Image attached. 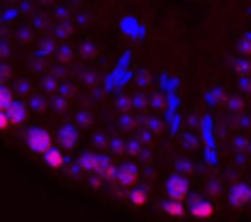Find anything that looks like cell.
Returning a JSON list of instances; mask_svg holds the SVG:
<instances>
[{"instance_id":"1","label":"cell","mask_w":251,"mask_h":222,"mask_svg":"<svg viewBox=\"0 0 251 222\" xmlns=\"http://www.w3.org/2000/svg\"><path fill=\"white\" fill-rule=\"evenodd\" d=\"M27 147H29V151H32V154L44 156L49 149L54 147V137H51L47 130L37 127V130H32V132L27 135Z\"/></svg>"},{"instance_id":"2","label":"cell","mask_w":251,"mask_h":222,"mask_svg":"<svg viewBox=\"0 0 251 222\" xmlns=\"http://www.w3.org/2000/svg\"><path fill=\"white\" fill-rule=\"evenodd\" d=\"M188 193H190L188 178H183V176H171L166 181V195L168 198H173V200H185Z\"/></svg>"},{"instance_id":"3","label":"cell","mask_w":251,"mask_h":222,"mask_svg":"<svg viewBox=\"0 0 251 222\" xmlns=\"http://www.w3.org/2000/svg\"><path fill=\"white\" fill-rule=\"evenodd\" d=\"M117 183L122 188H134L139 183V168L134 164H125V166H117Z\"/></svg>"},{"instance_id":"4","label":"cell","mask_w":251,"mask_h":222,"mask_svg":"<svg viewBox=\"0 0 251 222\" xmlns=\"http://www.w3.org/2000/svg\"><path fill=\"white\" fill-rule=\"evenodd\" d=\"M251 203V188L247 183H237L229 188V205L232 208H244Z\"/></svg>"},{"instance_id":"5","label":"cell","mask_w":251,"mask_h":222,"mask_svg":"<svg viewBox=\"0 0 251 222\" xmlns=\"http://www.w3.org/2000/svg\"><path fill=\"white\" fill-rule=\"evenodd\" d=\"M190 215L200 222L212 220V218H215V205H212L210 200H195L193 208H190Z\"/></svg>"},{"instance_id":"6","label":"cell","mask_w":251,"mask_h":222,"mask_svg":"<svg viewBox=\"0 0 251 222\" xmlns=\"http://www.w3.org/2000/svg\"><path fill=\"white\" fill-rule=\"evenodd\" d=\"M161 213H164V215H168V218H173V220H183V218H185L183 200H173V198H168L166 203L161 205Z\"/></svg>"},{"instance_id":"7","label":"cell","mask_w":251,"mask_h":222,"mask_svg":"<svg viewBox=\"0 0 251 222\" xmlns=\"http://www.w3.org/2000/svg\"><path fill=\"white\" fill-rule=\"evenodd\" d=\"M64 149H56L51 147L47 154H44V164L49 166V168H54V171H59V168H64Z\"/></svg>"},{"instance_id":"8","label":"cell","mask_w":251,"mask_h":222,"mask_svg":"<svg viewBox=\"0 0 251 222\" xmlns=\"http://www.w3.org/2000/svg\"><path fill=\"white\" fill-rule=\"evenodd\" d=\"M7 117H10L12 127H20V125L25 122V117H27V110H25V105L15 100V103L10 105V110H7Z\"/></svg>"},{"instance_id":"9","label":"cell","mask_w":251,"mask_h":222,"mask_svg":"<svg viewBox=\"0 0 251 222\" xmlns=\"http://www.w3.org/2000/svg\"><path fill=\"white\" fill-rule=\"evenodd\" d=\"M100 161H102V156H98V154H83V156L78 159V166H81L83 171H88V173H98Z\"/></svg>"},{"instance_id":"10","label":"cell","mask_w":251,"mask_h":222,"mask_svg":"<svg viewBox=\"0 0 251 222\" xmlns=\"http://www.w3.org/2000/svg\"><path fill=\"white\" fill-rule=\"evenodd\" d=\"M98 176H102L105 181H117V166L110 159H102L100 161V168H98Z\"/></svg>"},{"instance_id":"11","label":"cell","mask_w":251,"mask_h":222,"mask_svg":"<svg viewBox=\"0 0 251 222\" xmlns=\"http://www.w3.org/2000/svg\"><path fill=\"white\" fill-rule=\"evenodd\" d=\"M59 139H61V147L64 149H74L76 147V142H78V135H76L74 127H64L61 135H59Z\"/></svg>"},{"instance_id":"12","label":"cell","mask_w":251,"mask_h":222,"mask_svg":"<svg viewBox=\"0 0 251 222\" xmlns=\"http://www.w3.org/2000/svg\"><path fill=\"white\" fill-rule=\"evenodd\" d=\"M129 203H132L134 208H144V205L149 203V193H147L144 188H137V191H132V195H129Z\"/></svg>"},{"instance_id":"13","label":"cell","mask_w":251,"mask_h":222,"mask_svg":"<svg viewBox=\"0 0 251 222\" xmlns=\"http://www.w3.org/2000/svg\"><path fill=\"white\" fill-rule=\"evenodd\" d=\"M12 103H15L12 90H10V88H5V85H0V112H7Z\"/></svg>"},{"instance_id":"14","label":"cell","mask_w":251,"mask_h":222,"mask_svg":"<svg viewBox=\"0 0 251 222\" xmlns=\"http://www.w3.org/2000/svg\"><path fill=\"white\" fill-rule=\"evenodd\" d=\"M10 127H12V122H10L7 112H0V132H7Z\"/></svg>"}]
</instances>
